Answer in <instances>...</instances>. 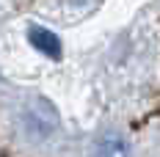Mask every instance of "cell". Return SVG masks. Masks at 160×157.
Masks as SVG:
<instances>
[{"label":"cell","instance_id":"1","mask_svg":"<svg viewBox=\"0 0 160 157\" xmlns=\"http://www.w3.org/2000/svg\"><path fill=\"white\" fill-rule=\"evenodd\" d=\"M28 42H31L39 52H44L47 58H61V42H58V36L52 31H47V28H31V31H28Z\"/></svg>","mask_w":160,"mask_h":157},{"label":"cell","instance_id":"2","mask_svg":"<svg viewBox=\"0 0 160 157\" xmlns=\"http://www.w3.org/2000/svg\"><path fill=\"white\" fill-rule=\"evenodd\" d=\"M97 157H127V143L119 135H105L97 146Z\"/></svg>","mask_w":160,"mask_h":157}]
</instances>
